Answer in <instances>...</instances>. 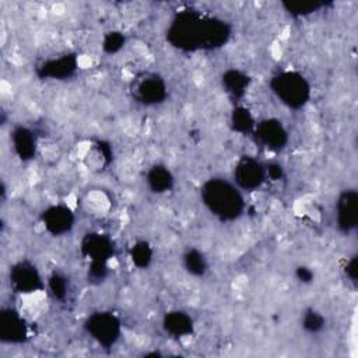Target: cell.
Listing matches in <instances>:
<instances>
[{"label": "cell", "instance_id": "obj_1", "mask_svg": "<svg viewBox=\"0 0 358 358\" xmlns=\"http://www.w3.org/2000/svg\"><path fill=\"white\" fill-rule=\"evenodd\" d=\"M228 36L229 29L224 21L194 11L179 14L168 31L171 43L183 50L214 49L224 45Z\"/></svg>", "mask_w": 358, "mask_h": 358}, {"label": "cell", "instance_id": "obj_2", "mask_svg": "<svg viewBox=\"0 0 358 358\" xmlns=\"http://www.w3.org/2000/svg\"><path fill=\"white\" fill-rule=\"evenodd\" d=\"M201 199L211 214L221 220L238 218L245 207L241 189L225 179H210L201 189Z\"/></svg>", "mask_w": 358, "mask_h": 358}, {"label": "cell", "instance_id": "obj_3", "mask_svg": "<svg viewBox=\"0 0 358 358\" xmlns=\"http://www.w3.org/2000/svg\"><path fill=\"white\" fill-rule=\"evenodd\" d=\"M270 88L273 94L288 108L298 109L310 98V85L308 80L296 71H281L271 77Z\"/></svg>", "mask_w": 358, "mask_h": 358}, {"label": "cell", "instance_id": "obj_4", "mask_svg": "<svg viewBox=\"0 0 358 358\" xmlns=\"http://www.w3.org/2000/svg\"><path fill=\"white\" fill-rule=\"evenodd\" d=\"M88 334L103 347L113 345L120 337V322L110 312H96L85 322Z\"/></svg>", "mask_w": 358, "mask_h": 358}, {"label": "cell", "instance_id": "obj_5", "mask_svg": "<svg viewBox=\"0 0 358 358\" xmlns=\"http://www.w3.org/2000/svg\"><path fill=\"white\" fill-rule=\"evenodd\" d=\"M10 285L15 292L24 295L35 294L45 287L38 268L28 260H21L11 267Z\"/></svg>", "mask_w": 358, "mask_h": 358}, {"label": "cell", "instance_id": "obj_6", "mask_svg": "<svg viewBox=\"0 0 358 358\" xmlns=\"http://www.w3.org/2000/svg\"><path fill=\"white\" fill-rule=\"evenodd\" d=\"M267 173L266 166L253 157H242L234 169V180L239 189L255 190L262 186Z\"/></svg>", "mask_w": 358, "mask_h": 358}, {"label": "cell", "instance_id": "obj_7", "mask_svg": "<svg viewBox=\"0 0 358 358\" xmlns=\"http://www.w3.org/2000/svg\"><path fill=\"white\" fill-rule=\"evenodd\" d=\"M28 337V327L24 317L14 309L7 308L0 313V338L4 343L18 344Z\"/></svg>", "mask_w": 358, "mask_h": 358}, {"label": "cell", "instance_id": "obj_8", "mask_svg": "<svg viewBox=\"0 0 358 358\" xmlns=\"http://www.w3.org/2000/svg\"><path fill=\"white\" fill-rule=\"evenodd\" d=\"M256 140L270 150H281L288 140V134L282 123L277 119H264L259 122L255 129Z\"/></svg>", "mask_w": 358, "mask_h": 358}, {"label": "cell", "instance_id": "obj_9", "mask_svg": "<svg viewBox=\"0 0 358 358\" xmlns=\"http://www.w3.org/2000/svg\"><path fill=\"white\" fill-rule=\"evenodd\" d=\"M42 224L53 236H62L71 231L74 225V214L66 206H50L42 213Z\"/></svg>", "mask_w": 358, "mask_h": 358}, {"label": "cell", "instance_id": "obj_10", "mask_svg": "<svg viewBox=\"0 0 358 358\" xmlns=\"http://www.w3.org/2000/svg\"><path fill=\"white\" fill-rule=\"evenodd\" d=\"M336 215L340 229L348 232L355 228L358 221V194L354 189H348L340 194Z\"/></svg>", "mask_w": 358, "mask_h": 358}, {"label": "cell", "instance_id": "obj_11", "mask_svg": "<svg viewBox=\"0 0 358 358\" xmlns=\"http://www.w3.org/2000/svg\"><path fill=\"white\" fill-rule=\"evenodd\" d=\"M83 253L91 263H106L113 255V246L109 238L101 234H87L81 243Z\"/></svg>", "mask_w": 358, "mask_h": 358}, {"label": "cell", "instance_id": "obj_12", "mask_svg": "<svg viewBox=\"0 0 358 358\" xmlns=\"http://www.w3.org/2000/svg\"><path fill=\"white\" fill-rule=\"evenodd\" d=\"M134 96L147 105H154L158 102H162L166 96V87L165 83L155 74L147 76L141 78L136 88H134Z\"/></svg>", "mask_w": 358, "mask_h": 358}, {"label": "cell", "instance_id": "obj_13", "mask_svg": "<svg viewBox=\"0 0 358 358\" xmlns=\"http://www.w3.org/2000/svg\"><path fill=\"white\" fill-rule=\"evenodd\" d=\"M164 330L172 337H187L193 333V319L182 310H172L162 320Z\"/></svg>", "mask_w": 358, "mask_h": 358}, {"label": "cell", "instance_id": "obj_14", "mask_svg": "<svg viewBox=\"0 0 358 358\" xmlns=\"http://www.w3.org/2000/svg\"><path fill=\"white\" fill-rule=\"evenodd\" d=\"M13 147L21 159H31L36 154V140L27 127H17L11 136Z\"/></svg>", "mask_w": 358, "mask_h": 358}, {"label": "cell", "instance_id": "obj_15", "mask_svg": "<svg viewBox=\"0 0 358 358\" xmlns=\"http://www.w3.org/2000/svg\"><path fill=\"white\" fill-rule=\"evenodd\" d=\"M148 187L155 193H165L173 185V176L171 171L164 165H154L147 173Z\"/></svg>", "mask_w": 358, "mask_h": 358}, {"label": "cell", "instance_id": "obj_16", "mask_svg": "<svg viewBox=\"0 0 358 358\" xmlns=\"http://www.w3.org/2000/svg\"><path fill=\"white\" fill-rule=\"evenodd\" d=\"M76 69L74 60L70 57H59L49 60L43 64V76L52 77V78H63L66 76H70Z\"/></svg>", "mask_w": 358, "mask_h": 358}, {"label": "cell", "instance_id": "obj_17", "mask_svg": "<svg viewBox=\"0 0 358 358\" xmlns=\"http://www.w3.org/2000/svg\"><path fill=\"white\" fill-rule=\"evenodd\" d=\"M249 78L238 70H229L222 76V84L234 96H242L248 88Z\"/></svg>", "mask_w": 358, "mask_h": 358}, {"label": "cell", "instance_id": "obj_18", "mask_svg": "<svg viewBox=\"0 0 358 358\" xmlns=\"http://www.w3.org/2000/svg\"><path fill=\"white\" fill-rule=\"evenodd\" d=\"M183 260H185L186 270L193 275H203L207 270L206 257L197 249H190L185 255Z\"/></svg>", "mask_w": 358, "mask_h": 358}, {"label": "cell", "instance_id": "obj_19", "mask_svg": "<svg viewBox=\"0 0 358 358\" xmlns=\"http://www.w3.org/2000/svg\"><path fill=\"white\" fill-rule=\"evenodd\" d=\"M130 256H131V260L136 266L138 267H147L151 262V257H152V250L151 248L148 246V243L145 242H138L136 243L133 248H131V252H130Z\"/></svg>", "mask_w": 358, "mask_h": 358}, {"label": "cell", "instance_id": "obj_20", "mask_svg": "<svg viewBox=\"0 0 358 358\" xmlns=\"http://www.w3.org/2000/svg\"><path fill=\"white\" fill-rule=\"evenodd\" d=\"M232 123L238 131H249L250 129H255L253 119L249 110L245 108H236V110H234Z\"/></svg>", "mask_w": 358, "mask_h": 358}, {"label": "cell", "instance_id": "obj_21", "mask_svg": "<svg viewBox=\"0 0 358 358\" xmlns=\"http://www.w3.org/2000/svg\"><path fill=\"white\" fill-rule=\"evenodd\" d=\"M302 324H303L305 330H308L310 333H316V331L323 329L324 317L319 312H316V310H309V312H306L303 315Z\"/></svg>", "mask_w": 358, "mask_h": 358}, {"label": "cell", "instance_id": "obj_22", "mask_svg": "<svg viewBox=\"0 0 358 358\" xmlns=\"http://www.w3.org/2000/svg\"><path fill=\"white\" fill-rule=\"evenodd\" d=\"M49 287H50V292L57 299H63L67 295V288H69L67 281L60 274H53L49 278Z\"/></svg>", "mask_w": 358, "mask_h": 358}, {"label": "cell", "instance_id": "obj_23", "mask_svg": "<svg viewBox=\"0 0 358 358\" xmlns=\"http://www.w3.org/2000/svg\"><path fill=\"white\" fill-rule=\"evenodd\" d=\"M123 42H124V38H123L120 34H117V32H110V34L106 36L103 46H105V49H106L108 52H116V50H119V49L122 48Z\"/></svg>", "mask_w": 358, "mask_h": 358}, {"label": "cell", "instance_id": "obj_24", "mask_svg": "<svg viewBox=\"0 0 358 358\" xmlns=\"http://www.w3.org/2000/svg\"><path fill=\"white\" fill-rule=\"evenodd\" d=\"M357 260L355 257H352L348 263H347V275L351 278V281H355L357 278Z\"/></svg>", "mask_w": 358, "mask_h": 358}]
</instances>
